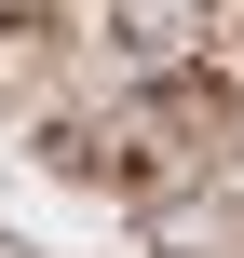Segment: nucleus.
I'll use <instances>...</instances> for the list:
<instances>
[{"mask_svg":"<svg viewBox=\"0 0 244 258\" xmlns=\"http://www.w3.org/2000/svg\"><path fill=\"white\" fill-rule=\"evenodd\" d=\"M95 41H109V82H163L204 54V0H109Z\"/></svg>","mask_w":244,"mask_h":258,"instance_id":"nucleus-1","label":"nucleus"},{"mask_svg":"<svg viewBox=\"0 0 244 258\" xmlns=\"http://www.w3.org/2000/svg\"><path fill=\"white\" fill-rule=\"evenodd\" d=\"M0 258H27V245H14V231H0Z\"/></svg>","mask_w":244,"mask_h":258,"instance_id":"nucleus-2","label":"nucleus"}]
</instances>
